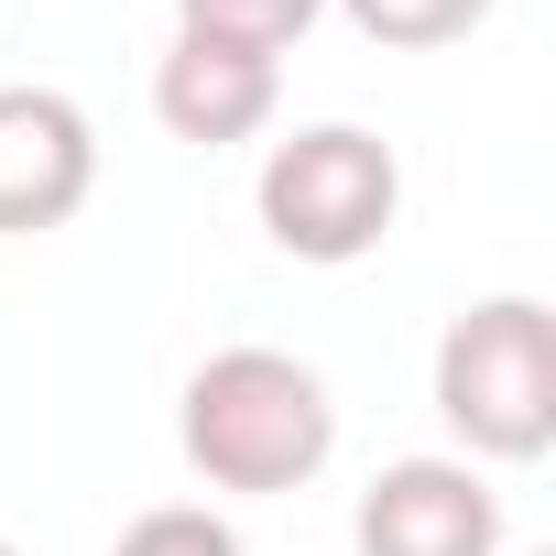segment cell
<instances>
[{
    "mask_svg": "<svg viewBox=\"0 0 556 556\" xmlns=\"http://www.w3.org/2000/svg\"><path fill=\"white\" fill-rule=\"evenodd\" d=\"M175 447L207 491H306L339 447V404L295 350H207L175 404Z\"/></svg>",
    "mask_w": 556,
    "mask_h": 556,
    "instance_id": "1",
    "label": "cell"
},
{
    "mask_svg": "<svg viewBox=\"0 0 556 556\" xmlns=\"http://www.w3.org/2000/svg\"><path fill=\"white\" fill-rule=\"evenodd\" d=\"M361 556H502V491L469 458H393L361 513H350Z\"/></svg>",
    "mask_w": 556,
    "mask_h": 556,
    "instance_id": "5",
    "label": "cell"
},
{
    "mask_svg": "<svg viewBox=\"0 0 556 556\" xmlns=\"http://www.w3.org/2000/svg\"><path fill=\"white\" fill-rule=\"evenodd\" d=\"M437 415L469 458H545L556 447V317L534 295H480L437 339Z\"/></svg>",
    "mask_w": 556,
    "mask_h": 556,
    "instance_id": "2",
    "label": "cell"
},
{
    "mask_svg": "<svg viewBox=\"0 0 556 556\" xmlns=\"http://www.w3.org/2000/svg\"><path fill=\"white\" fill-rule=\"evenodd\" d=\"M317 12H328V0H175V34L285 55V45H306V23H317Z\"/></svg>",
    "mask_w": 556,
    "mask_h": 556,
    "instance_id": "7",
    "label": "cell"
},
{
    "mask_svg": "<svg viewBox=\"0 0 556 556\" xmlns=\"http://www.w3.org/2000/svg\"><path fill=\"white\" fill-rule=\"evenodd\" d=\"M285 99V55H251V45H207V34H175L164 66H153V121L197 153H229L273 121Z\"/></svg>",
    "mask_w": 556,
    "mask_h": 556,
    "instance_id": "6",
    "label": "cell"
},
{
    "mask_svg": "<svg viewBox=\"0 0 556 556\" xmlns=\"http://www.w3.org/2000/svg\"><path fill=\"white\" fill-rule=\"evenodd\" d=\"M404 218V164L361 121H306L262 153V229L285 262H361Z\"/></svg>",
    "mask_w": 556,
    "mask_h": 556,
    "instance_id": "3",
    "label": "cell"
},
{
    "mask_svg": "<svg viewBox=\"0 0 556 556\" xmlns=\"http://www.w3.org/2000/svg\"><path fill=\"white\" fill-rule=\"evenodd\" d=\"M99 186V131L66 88H0V240L66 229Z\"/></svg>",
    "mask_w": 556,
    "mask_h": 556,
    "instance_id": "4",
    "label": "cell"
},
{
    "mask_svg": "<svg viewBox=\"0 0 556 556\" xmlns=\"http://www.w3.org/2000/svg\"><path fill=\"white\" fill-rule=\"evenodd\" d=\"M339 12L371 45H393V55H437V45H458V34L491 23V0H339Z\"/></svg>",
    "mask_w": 556,
    "mask_h": 556,
    "instance_id": "8",
    "label": "cell"
},
{
    "mask_svg": "<svg viewBox=\"0 0 556 556\" xmlns=\"http://www.w3.org/2000/svg\"><path fill=\"white\" fill-rule=\"evenodd\" d=\"M0 556H23V545H12V534H0Z\"/></svg>",
    "mask_w": 556,
    "mask_h": 556,
    "instance_id": "10",
    "label": "cell"
},
{
    "mask_svg": "<svg viewBox=\"0 0 556 556\" xmlns=\"http://www.w3.org/2000/svg\"><path fill=\"white\" fill-rule=\"evenodd\" d=\"M110 556H240V534L207 513V502H153V513H131L121 523V545Z\"/></svg>",
    "mask_w": 556,
    "mask_h": 556,
    "instance_id": "9",
    "label": "cell"
}]
</instances>
